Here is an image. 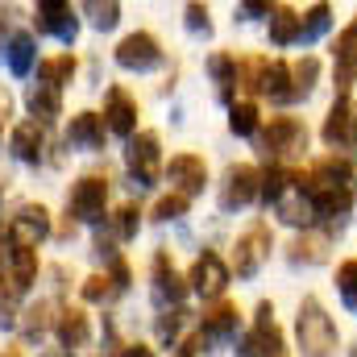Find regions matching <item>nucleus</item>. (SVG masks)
I'll list each match as a JSON object with an SVG mask.
<instances>
[{
	"mask_svg": "<svg viewBox=\"0 0 357 357\" xmlns=\"http://www.w3.org/2000/svg\"><path fill=\"white\" fill-rule=\"evenodd\" d=\"M299 345H303V357H328L337 349V328L316 299H303L299 307Z\"/></svg>",
	"mask_w": 357,
	"mask_h": 357,
	"instance_id": "obj_1",
	"label": "nucleus"
},
{
	"mask_svg": "<svg viewBox=\"0 0 357 357\" xmlns=\"http://www.w3.org/2000/svg\"><path fill=\"white\" fill-rule=\"evenodd\" d=\"M46 233H50V212L42 204H25L8 220V245L13 250H38V241H46Z\"/></svg>",
	"mask_w": 357,
	"mask_h": 357,
	"instance_id": "obj_2",
	"label": "nucleus"
},
{
	"mask_svg": "<svg viewBox=\"0 0 357 357\" xmlns=\"http://www.w3.org/2000/svg\"><path fill=\"white\" fill-rule=\"evenodd\" d=\"M116 63H121L125 71H154V67L162 63L158 38H154V33H146V29L129 33V38H125V42L116 46Z\"/></svg>",
	"mask_w": 357,
	"mask_h": 357,
	"instance_id": "obj_3",
	"label": "nucleus"
},
{
	"mask_svg": "<svg viewBox=\"0 0 357 357\" xmlns=\"http://www.w3.org/2000/svg\"><path fill=\"white\" fill-rule=\"evenodd\" d=\"M104 199H108V178L84 175L79 183H75V187H71V199H67V208H71L79 220L96 225V220L104 216Z\"/></svg>",
	"mask_w": 357,
	"mask_h": 357,
	"instance_id": "obj_4",
	"label": "nucleus"
},
{
	"mask_svg": "<svg viewBox=\"0 0 357 357\" xmlns=\"http://www.w3.org/2000/svg\"><path fill=\"white\" fill-rule=\"evenodd\" d=\"M125 158H129V171L137 178V187H150L154 178H158V133H137V137H129V150H125Z\"/></svg>",
	"mask_w": 357,
	"mask_h": 357,
	"instance_id": "obj_5",
	"label": "nucleus"
},
{
	"mask_svg": "<svg viewBox=\"0 0 357 357\" xmlns=\"http://www.w3.org/2000/svg\"><path fill=\"white\" fill-rule=\"evenodd\" d=\"M187 282H191V291H199L204 299H212V295H220V291L229 287V266H225L216 254H204V258H195Z\"/></svg>",
	"mask_w": 357,
	"mask_h": 357,
	"instance_id": "obj_6",
	"label": "nucleus"
},
{
	"mask_svg": "<svg viewBox=\"0 0 357 357\" xmlns=\"http://www.w3.org/2000/svg\"><path fill=\"white\" fill-rule=\"evenodd\" d=\"M167 178L178 187V195H183V199H191L195 191H204L208 167H204V158H195V154H175V158H171V167H167Z\"/></svg>",
	"mask_w": 357,
	"mask_h": 357,
	"instance_id": "obj_7",
	"label": "nucleus"
},
{
	"mask_svg": "<svg viewBox=\"0 0 357 357\" xmlns=\"http://www.w3.org/2000/svg\"><path fill=\"white\" fill-rule=\"evenodd\" d=\"M38 25L46 33L63 38V42H75V33H79V21H75L71 4H63V0H42L38 4Z\"/></svg>",
	"mask_w": 357,
	"mask_h": 357,
	"instance_id": "obj_8",
	"label": "nucleus"
},
{
	"mask_svg": "<svg viewBox=\"0 0 357 357\" xmlns=\"http://www.w3.org/2000/svg\"><path fill=\"white\" fill-rule=\"evenodd\" d=\"M183 295H187V282L175 274L171 258L158 254V258H154V299H158L162 307H171V303H183Z\"/></svg>",
	"mask_w": 357,
	"mask_h": 357,
	"instance_id": "obj_9",
	"label": "nucleus"
},
{
	"mask_svg": "<svg viewBox=\"0 0 357 357\" xmlns=\"http://www.w3.org/2000/svg\"><path fill=\"white\" fill-rule=\"evenodd\" d=\"M104 116H108V129H112V133L133 137V129H137V104L129 100V91H121V88L108 91V108H104Z\"/></svg>",
	"mask_w": 357,
	"mask_h": 357,
	"instance_id": "obj_10",
	"label": "nucleus"
},
{
	"mask_svg": "<svg viewBox=\"0 0 357 357\" xmlns=\"http://www.w3.org/2000/svg\"><path fill=\"white\" fill-rule=\"evenodd\" d=\"M299 142H307L303 125H299L295 116H274V121H270V133L262 137V150H266V154H282V150H295Z\"/></svg>",
	"mask_w": 357,
	"mask_h": 357,
	"instance_id": "obj_11",
	"label": "nucleus"
},
{
	"mask_svg": "<svg viewBox=\"0 0 357 357\" xmlns=\"http://www.w3.org/2000/svg\"><path fill=\"white\" fill-rule=\"evenodd\" d=\"M13 154L21 158V162H29V167H38L42 162V150H46V137H42V125L38 121H21L17 129H13Z\"/></svg>",
	"mask_w": 357,
	"mask_h": 357,
	"instance_id": "obj_12",
	"label": "nucleus"
},
{
	"mask_svg": "<svg viewBox=\"0 0 357 357\" xmlns=\"http://www.w3.org/2000/svg\"><path fill=\"white\" fill-rule=\"evenodd\" d=\"M258 191H262V187H258V171L241 162V167H233L229 178H225V208H241V204H250Z\"/></svg>",
	"mask_w": 357,
	"mask_h": 357,
	"instance_id": "obj_13",
	"label": "nucleus"
},
{
	"mask_svg": "<svg viewBox=\"0 0 357 357\" xmlns=\"http://www.w3.org/2000/svg\"><path fill=\"white\" fill-rule=\"evenodd\" d=\"M266 254H270V233L258 225V229H250V233L237 241V274H254V270L262 266Z\"/></svg>",
	"mask_w": 357,
	"mask_h": 357,
	"instance_id": "obj_14",
	"label": "nucleus"
},
{
	"mask_svg": "<svg viewBox=\"0 0 357 357\" xmlns=\"http://www.w3.org/2000/svg\"><path fill=\"white\" fill-rule=\"evenodd\" d=\"M104 133H108V121L96 116V112L71 116V129H67V137H71L75 146H88V150H100V146H104Z\"/></svg>",
	"mask_w": 357,
	"mask_h": 357,
	"instance_id": "obj_15",
	"label": "nucleus"
},
{
	"mask_svg": "<svg viewBox=\"0 0 357 357\" xmlns=\"http://www.w3.org/2000/svg\"><path fill=\"white\" fill-rule=\"evenodd\" d=\"M54 333H59V341H63V349H79V345H88L91 328H88V316L79 312V307H67L59 320H54Z\"/></svg>",
	"mask_w": 357,
	"mask_h": 357,
	"instance_id": "obj_16",
	"label": "nucleus"
},
{
	"mask_svg": "<svg viewBox=\"0 0 357 357\" xmlns=\"http://www.w3.org/2000/svg\"><path fill=\"white\" fill-rule=\"evenodd\" d=\"M303 38V17H295L291 8H270V42L291 46Z\"/></svg>",
	"mask_w": 357,
	"mask_h": 357,
	"instance_id": "obj_17",
	"label": "nucleus"
},
{
	"mask_svg": "<svg viewBox=\"0 0 357 357\" xmlns=\"http://www.w3.org/2000/svg\"><path fill=\"white\" fill-rule=\"evenodd\" d=\"M307 199H312V212L316 216H341L354 204V195L345 187H316V191H307Z\"/></svg>",
	"mask_w": 357,
	"mask_h": 357,
	"instance_id": "obj_18",
	"label": "nucleus"
},
{
	"mask_svg": "<svg viewBox=\"0 0 357 357\" xmlns=\"http://www.w3.org/2000/svg\"><path fill=\"white\" fill-rule=\"evenodd\" d=\"M25 104H29V112H33L38 121H54V116L63 112L59 88H50V84H33V88H29V96H25Z\"/></svg>",
	"mask_w": 357,
	"mask_h": 357,
	"instance_id": "obj_19",
	"label": "nucleus"
},
{
	"mask_svg": "<svg viewBox=\"0 0 357 357\" xmlns=\"http://www.w3.org/2000/svg\"><path fill=\"white\" fill-rule=\"evenodd\" d=\"M8 274H13V291H29L33 274H38V254L33 250H8Z\"/></svg>",
	"mask_w": 357,
	"mask_h": 357,
	"instance_id": "obj_20",
	"label": "nucleus"
},
{
	"mask_svg": "<svg viewBox=\"0 0 357 357\" xmlns=\"http://www.w3.org/2000/svg\"><path fill=\"white\" fill-rule=\"evenodd\" d=\"M312 199H307V191L303 187H287V195L278 199V216L287 220V225H307L312 216Z\"/></svg>",
	"mask_w": 357,
	"mask_h": 357,
	"instance_id": "obj_21",
	"label": "nucleus"
},
{
	"mask_svg": "<svg viewBox=\"0 0 357 357\" xmlns=\"http://www.w3.org/2000/svg\"><path fill=\"white\" fill-rule=\"evenodd\" d=\"M291 84V67L287 63H270L266 71H262V84L258 88L266 91L270 100H295V91L287 88Z\"/></svg>",
	"mask_w": 357,
	"mask_h": 357,
	"instance_id": "obj_22",
	"label": "nucleus"
},
{
	"mask_svg": "<svg viewBox=\"0 0 357 357\" xmlns=\"http://www.w3.org/2000/svg\"><path fill=\"white\" fill-rule=\"evenodd\" d=\"M29 67H33V38L29 33H13V42H8V71L21 79V75H29Z\"/></svg>",
	"mask_w": 357,
	"mask_h": 357,
	"instance_id": "obj_23",
	"label": "nucleus"
},
{
	"mask_svg": "<svg viewBox=\"0 0 357 357\" xmlns=\"http://www.w3.org/2000/svg\"><path fill=\"white\" fill-rule=\"evenodd\" d=\"M229 333H237V307L233 303H216L204 316V337H229Z\"/></svg>",
	"mask_w": 357,
	"mask_h": 357,
	"instance_id": "obj_24",
	"label": "nucleus"
},
{
	"mask_svg": "<svg viewBox=\"0 0 357 357\" xmlns=\"http://www.w3.org/2000/svg\"><path fill=\"white\" fill-rule=\"evenodd\" d=\"M75 75V59L71 54H59V59H46V63H38V84H50V88H59V84H67Z\"/></svg>",
	"mask_w": 357,
	"mask_h": 357,
	"instance_id": "obj_25",
	"label": "nucleus"
},
{
	"mask_svg": "<svg viewBox=\"0 0 357 357\" xmlns=\"http://www.w3.org/2000/svg\"><path fill=\"white\" fill-rule=\"evenodd\" d=\"M349 129H354V112H349V104L341 100V104H333V112H328V121H324V142H345Z\"/></svg>",
	"mask_w": 357,
	"mask_h": 357,
	"instance_id": "obj_26",
	"label": "nucleus"
},
{
	"mask_svg": "<svg viewBox=\"0 0 357 357\" xmlns=\"http://www.w3.org/2000/svg\"><path fill=\"white\" fill-rule=\"evenodd\" d=\"M229 129L233 133H254L258 129V104L254 100H241V104H233V112H229Z\"/></svg>",
	"mask_w": 357,
	"mask_h": 357,
	"instance_id": "obj_27",
	"label": "nucleus"
},
{
	"mask_svg": "<svg viewBox=\"0 0 357 357\" xmlns=\"http://www.w3.org/2000/svg\"><path fill=\"white\" fill-rule=\"evenodd\" d=\"M84 13L91 17V25H96V29H112V25L121 21V8H116V4H96V0H88V4H84Z\"/></svg>",
	"mask_w": 357,
	"mask_h": 357,
	"instance_id": "obj_28",
	"label": "nucleus"
},
{
	"mask_svg": "<svg viewBox=\"0 0 357 357\" xmlns=\"http://www.w3.org/2000/svg\"><path fill=\"white\" fill-rule=\"evenodd\" d=\"M287 183H291V175L274 167V171H266V175H262V191H258V195H262V199H274V204H278V199L287 195Z\"/></svg>",
	"mask_w": 357,
	"mask_h": 357,
	"instance_id": "obj_29",
	"label": "nucleus"
},
{
	"mask_svg": "<svg viewBox=\"0 0 357 357\" xmlns=\"http://www.w3.org/2000/svg\"><path fill=\"white\" fill-rule=\"evenodd\" d=\"M183 212H187V199H183L178 191L175 195H162V199L154 204V220H178Z\"/></svg>",
	"mask_w": 357,
	"mask_h": 357,
	"instance_id": "obj_30",
	"label": "nucleus"
},
{
	"mask_svg": "<svg viewBox=\"0 0 357 357\" xmlns=\"http://www.w3.org/2000/svg\"><path fill=\"white\" fill-rule=\"evenodd\" d=\"M337 287H341L345 303H349V307H357V262H345V266L337 270Z\"/></svg>",
	"mask_w": 357,
	"mask_h": 357,
	"instance_id": "obj_31",
	"label": "nucleus"
},
{
	"mask_svg": "<svg viewBox=\"0 0 357 357\" xmlns=\"http://www.w3.org/2000/svg\"><path fill=\"white\" fill-rule=\"evenodd\" d=\"M291 75H295V96H303V91L316 84L320 63H316V59H303V63H295V71H291Z\"/></svg>",
	"mask_w": 357,
	"mask_h": 357,
	"instance_id": "obj_32",
	"label": "nucleus"
},
{
	"mask_svg": "<svg viewBox=\"0 0 357 357\" xmlns=\"http://www.w3.org/2000/svg\"><path fill=\"white\" fill-rule=\"evenodd\" d=\"M112 229H116V237H121V241H129V237L137 233V208H133V204H125V208L116 212Z\"/></svg>",
	"mask_w": 357,
	"mask_h": 357,
	"instance_id": "obj_33",
	"label": "nucleus"
},
{
	"mask_svg": "<svg viewBox=\"0 0 357 357\" xmlns=\"http://www.w3.org/2000/svg\"><path fill=\"white\" fill-rule=\"evenodd\" d=\"M328 29V8L324 4H316L312 13H307V25H303V42H312V38H320Z\"/></svg>",
	"mask_w": 357,
	"mask_h": 357,
	"instance_id": "obj_34",
	"label": "nucleus"
},
{
	"mask_svg": "<svg viewBox=\"0 0 357 357\" xmlns=\"http://www.w3.org/2000/svg\"><path fill=\"white\" fill-rule=\"evenodd\" d=\"M46 312H50L46 303H38L33 312H25V316H29V320H25V333H29V337H42V333H46V324H50V320H46Z\"/></svg>",
	"mask_w": 357,
	"mask_h": 357,
	"instance_id": "obj_35",
	"label": "nucleus"
},
{
	"mask_svg": "<svg viewBox=\"0 0 357 357\" xmlns=\"http://www.w3.org/2000/svg\"><path fill=\"white\" fill-rule=\"evenodd\" d=\"M108 291H112V287H108V278H104V274H91L88 282H84V299H88V303H100Z\"/></svg>",
	"mask_w": 357,
	"mask_h": 357,
	"instance_id": "obj_36",
	"label": "nucleus"
},
{
	"mask_svg": "<svg viewBox=\"0 0 357 357\" xmlns=\"http://www.w3.org/2000/svg\"><path fill=\"white\" fill-rule=\"evenodd\" d=\"M187 29L191 33H208V8L204 4H187Z\"/></svg>",
	"mask_w": 357,
	"mask_h": 357,
	"instance_id": "obj_37",
	"label": "nucleus"
},
{
	"mask_svg": "<svg viewBox=\"0 0 357 357\" xmlns=\"http://www.w3.org/2000/svg\"><path fill=\"white\" fill-rule=\"evenodd\" d=\"M349 54H357V21L337 38V59H349Z\"/></svg>",
	"mask_w": 357,
	"mask_h": 357,
	"instance_id": "obj_38",
	"label": "nucleus"
},
{
	"mask_svg": "<svg viewBox=\"0 0 357 357\" xmlns=\"http://www.w3.org/2000/svg\"><path fill=\"white\" fill-rule=\"evenodd\" d=\"M175 333H178V316H162L158 320V337L162 341H175Z\"/></svg>",
	"mask_w": 357,
	"mask_h": 357,
	"instance_id": "obj_39",
	"label": "nucleus"
},
{
	"mask_svg": "<svg viewBox=\"0 0 357 357\" xmlns=\"http://www.w3.org/2000/svg\"><path fill=\"white\" fill-rule=\"evenodd\" d=\"M17 291H13V274L4 270V258H0V299H13Z\"/></svg>",
	"mask_w": 357,
	"mask_h": 357,
	"instance_id": "obj_40",
	"label": "nucleus"
},
{
	"mask_svg": "<svg viewBox=\"0 0 357 357\" xmlns=\"http://www.w3.org/2000/svg\"><path fill=\"white\" fill-rule=\"evenodd\" d=\"M121 357H154V349H146V345H129V349H121Z\"/></svg>",
	"mask_w": 357,
	"mask_h": 357,
	"instance_id": "obj_41",
	"label": "nucleus"
},
{
	"mask_svg": "<svg viewBox=\"0 0 357 357\" xmlns=\"http://www.w3.org/2000/svg\"><path fill=\"white\" fill-rule=\"evenodd\" d=\"M42 357H67V354L63 349H50V354H42Z\"/></svg>",
	"mask_w": 357,
	"mask_h": 357,
	"instance_id": "obj_42",
	"label": "nucleus"
},
{
	"mask_svg": "<svg viewBox=\"0 0 357 357\" xmlns=\"http://www.w3.org/2000/svg\"><path fill=\"white\" fill-rule=\"evenodd\" d=\"M4 357H21V354H17V349H8V354H4Z\"/></svg>",
	"mask_w": 357,
	"mask_h": 357,
	"instance_id": "obj_43",
	"label": "nucleus"
},
{
	"mask_svg": "<svg viewBox=\"0 0 357 357\" xmlns=\"http://www.w3.org/2000/svg\"><path fill=\"white\" fill-rule=\"evenodd\" d=\"M178 357H191V349H187V354H178Z\"/></svg>",
	"mask_w": 357,
	"mask_h": 357,
	"instance_id": "obj_44",
	"label": "nucleus"
}]
</instances>
